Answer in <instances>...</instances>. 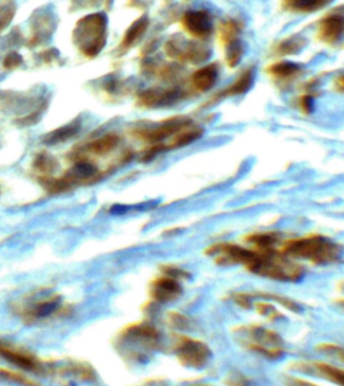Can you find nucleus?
I'll use <instances>...</instances> for the list:
<instances>
[{"instance_id": "f257e3e1", "label": "nucleus", "mask_w": 344, "mask_h": 386, "mask_svg": "<svg viewBox=\"0 0 344 386\" xmlns=\"http://www.w3.org/2000/svg\"><path fill=\"white\" fill-rule=\"evenodd\" d=\"M244 266L253 275L282 283H296L305 274L303 265L284 255L280 249L258 250L251 247L249 259Z\"/></svg>"}, {"instance_id": "f03ea898", "label": "nucleus", "mask_w": 344, "mask_h": 386, "mask_svg": "<svg viewBox=\"0 0 344 386\" xmlns=\"http://www.w3.org/2000/svg\"><path fill=\"white\" fill-rule=\"evenodd\" d=\"M284 255L293 260H304L315 265L338 263L342 257V247L326 236L308 234L286 240L282 247Z\"/></svg>"}, {"instance_id": "7ed1b4c3", "label": "nucleus", "mask_w": 344, "mask_h": 386, "mask_svg": "<svg viewBox=\"0 0 344 386\" xmlns=\"http://www.w3.org/2000/svg\"><path fill=\"white\" fill-rule=\"evenodd\" d=\"M233 335L241 346L267 359L284 356V340L273 330L258 325L239 326L233 330Z\"/></svg>"}, {"instance_id": "20e7f679", "label": "nucleus", "mask_w": 344, "mask_h": 386, "mask_svg": "<svg viewBox=\"0 0 344 386\" xmlns=\"http://www.w3.org/2000/svg\"><path fill=\"white\" fill-rule=\"evenodd\" d=\"M121 350L129 359L143 362L161 346V334L154 326L138 323L129 326L120 335Z\"/></svg>"}, {"instance_id": "39448f33", "label": "nucleus", "mask_w": 344, "mask_h": 386, "mask_svg": "<svg viewBox=\"0 0 344 386\" xmlns=\"http://www.w3.org/2000/svg\"><path fill=\"white\" fill-rule=\"evenodd\" d=\"M107 27L108 20L104 14H93L79 19L74 29V42L85 56L94 57L105 46Z\"/></svg>"}, {"instance_id": "423d86ee", "label": "nucleus", "mask_w": 344, "mask_h": 386, "mask_svg": "<svg viewBox=\"0 0 344 386\" xmlns=\"http://www.w3.org/2000/svg\"><path fill=\"white\" fill-rule=\"evenodd\" d=\"M173 352L179 364L190 369H202L211 359L210 347L202 340L190 337H179L175 342Z\"/></svg>"}, {"instance_id": "0eeeda50", "label": "nucleus", "mask_w": 344, "mask_h": 386, "mask_svg": "<svg viewBox=\"0 0 344 386\" xmlns=\"http://www.w3.org/2000/svg\"><path fill=\"white\" fill-rule=\"evenodd\" d=\"M0 356L20 371L32 374H46L48 371V368L39 358L26 350L10 346L4 342H0Z\"/></svg>"}, {"instance_id": "6e6552de", "label": "nucleus", "mask_w": 344, "mask_h": 386, "mask_svg": "<svg viewBox=\"0 0 344 386\" xmlns=\"http://www.w3.org/2000/svg\"><path fill=\"white\" fill-rule=\"evenodd\" d=\"M191 120L186 117H172L170 120H166L163 123L159 124L154 128H147V129H141L139 132V136L144 141L151 143L152 146H160L163 148V151L168 150V144L166 148V141L168 140V143L171 141L172 138L185 127L187 125Z\"/></svg>"}, {"instance_id": "1a4fd4ad", "label": "nucleus", "mask_w": 344, "mask_h": 386, "mask_svg": "<svg viewBox=\"0 0 344 386\" xmlns=\"http://www.w3.org/2000/svg\"><path fill=\"white\" fill-rule=\"evenodd\" d=\"M166 53L172 60L188 63H199L206 61L211 56V51L207 47L195 42L183 41L180 38L170 39L166 44Z\"/></svg>"}, {"instance_id": "9d476101", "label": "nucleus", "mask_w": 344, "mask_h": 386, "mask_svg": "<svg viewBox=\"0 0 344 386\" xmlns=\"http://www.w3.org/2000/svg\"><path fill=\"white\" fill-rule=\"evenodd\" d=\"M206 255L222 266L245 265L251 255V247L232 243H218L207 247Z\"/></svg>"}, {"instance_id": "9b49d317", "label": "nucleus", "mask_w": 344, "mask_h": 386, "mask_svg": "<svg viewBox=\"0 0 344 386\" xmlns=\"http://www.w3.org/2000/svg\"><path fill=\"white\" fill-rule=\"evenodd\" d=\"M150 294L157 303H160V304L171 303L182 296L183 287L180 284V280L164 274L163 276L155 278L152 281Z\"/></svg>"}, {"instance_id": "f8f14e48", "label": "nucleus", "mask_w": 344, "mask_h": 386, "mask_svg": "<svg viewBox=\"0 0 344 386\" xmlns=\"http://www.w3.org/2000/svg\"><path fill=\"white\" fill-rule=\"evenodd\" d=\"M293 369L300 373H307L311 375L320 377L323 380H327L335 385L344 386V371L329 365L326 362H316V361H308V362H298L293 365Z\"/></svg>"}, {"instance_id": "ddd939ff", "label": "nucleus", "mask_w": 344, "mask_h": 386, "mask_svg": "<svg viewBox=\"0 0 344 386\" xmlns=\"http://www.w3.org/2000/svg\"><path fill=\"white\" fill-rule=\"evenodd\" d=\"M182 26L188 34L198 39H206L213 32L211 16L204 10L188 11L182 18Z\"/></svg>"}, {"instance_id": "4468645a", "label": "nucleus", "mask_w": 344, "mask_h": 386, "mask_svg": "<svg viewBox=\"0 0 344 386\" xmlns=\"http://www.w3.org/2000/svg\"><path fill=\"white\" fill-rule=\"evenodd\" d=\"M180 97L179 89H148L139 94V104L145 108L168 107L179 101Z\"/></svg>"}, {"instance_id": "2eb2a0df", "label": "nucleus", "mask_w": 344, "mask_h": 386, "mask_svg": "<svg viewBox=\"0 0 344 386\" xmlns=\"http://www.w3.org/2000/svg\"><path fill=\"white\" fill-rule=\"evenodd\" d=\"M344 35V16L340 14H331L320 20L317 37L324 44L333 45L342 39Z\"/></svg>"}, {"instance_id": "dca6fc26", "label": "nucleus", "mask_w": 344, "mask_h": 386, "mask_svg": "<svg viewBox=\"0 0 344 386\" xmlns=\"http://www.w3.org/2000/svg\"><path fill=\"white\" fill-rule=\"evenodd\" d=\"M219 69L216 63L204 65L191 76V86L197 92L204 93L210 91L218 81Z\"/></svg>"}, {"instance_id": "f3484780", "label": "nucleus", "mask_w": 344, "mask_h": 386, "mask_svg": "<svg viewBox=\"0 0 344 386\" xmlns=\"http://www.w3.org/2000/svg\"><path fill=\"white\" fill-rule=\"evenodd\" d=\"M61 306V299L58 296H50L44 300L35 302L32 306L25 311V316L30 321L44 319L58 311Z\"/></svg>"}, {"instance_id": "a211bd4d", "label": "nucleus", "mask_w": 344, "mask_h": 386, "mask_svg": "<svg viewBox=\"0 0 344 386\" xmlns=\"http://www.w3.org/2000/svg\"><path fill=\"white\" fill-rule=\"evenodd\" d=\"M253 84H254V70L246 69L244 73L238 76L233 84H230L225 91H222L216 97L225 98V97H234V96L245 94L248 91H251Z\"/></svg>"}, {"instance_id": "6ab92c4d", "label": "nucleus", "mask_w": 344, "mask_h": 386, "mask_svg": "<svg viewBox=\"0 0 344 386\" xmlns=\"http://www.w3.org/2000/svg\"><path fill=\"white\" fill-rule=\"evenodd\" d=\"M301 70L303 69L300 65L289 61L276 62L267 67V73L282 82H288L293 78H298L301 75Z\"/></svg>"}, {"instance_id": "aec40b11", "label": "nucleus", "mask_w": 344, "mask_h": 386, "mask_svg": "<svg viewBox=\"0 0 344 386\" xmlns=\"http://www.w3.org/2000/svg\"><path fill=\"white\" fill-rule=\"evenodd\" d=\"M282 237L279 233L261 232L253 233L251 236L245 237V241L249 247L258 250H269V249H280L279 243Z\"/></svg>"}, {"instance_id": "412c9836", "label": "nucleus", "mask_w": 344, "mask_h": 386, "mask_svg": "<svg viewBox=\"0 0 344 386\" xmlns=\"http://www.w3.org/2000/svg\"><path fill=\"white\" fill-rule=\"evenodd\" d=\"M333 0H284V7L293 13H315L326 6L331 4Z\"/></svg>"}, {"instance_id": "4be33fe9", "label": "nucleus", "mask_w": 344, "mask_h": 386, "mask_svg": "<svg viewBox=\"0 0 344 386\" xmlns=\"http://www.w3.org/2000/svg\"><path fill=\"white\" fill-rule=\"evenodd\" d=\"M63 374H69L73 378L84 381V382H94L97 375L92 366L82 362H73L62 368Z\"/></svg>"}, {"instance_id": "5701e85b", "label": "nucleus", "mask_w": 344, "mask_h": 386, "mask_svg": "<svg viewBox=\"0 0 344 386\" xmlns=\"http://www.w3.org/2000/svg\"><path fill=\"white\" fill-rule=\"evenodd\" d=\"M148 18L147 16H141L138 20H135L129 29L126 30V35L123 38V44L121 47L123 49H129V47L133 46L141 37L144 35V32L148 29Z\"/></svg>"}, {"instance_id": "b1692460", "label": "nucleus", "mask_w": 344, "mask_h": 386, "mask_svg": "<svg viewBox=\"0 0 344 386\" xmlns=\"http://www.w3.org/2000/svg\"><path fill=\"white\" fill-rule=\"evenodd\" d=\"M120 143V138L114 134H110L105 136H101L98 139L93 140L88 148L91 153L97 155L108 154L110 151H113Z\"/></svg>"}, {"instance_id": "393cba45", "label": "nucleus", "mask_w": 344, "mask_h": 386, "mask_svg": "<svg viewBox=\"0 0 344 386\" xmlns=\"http://www.w3.org/2000/svg\"><path fill=\"white\" fill-rule=\"evenodd\" d=\"M79 131V123L73 122V123L67 124L65 127H61L53 132H50L45 138V143L47 144H57V143H62L66 140L72 139Z\"/></svg>"}, {"instance_id": "a878e982", "label": "nucleus", "mask_w": 344, "mask_h": 386, "mask_svg": "<svg viewBox=\"0 0 344 386\" xmlns=\"http://www.w3.org/2000/svg\"><path fill=\"white\" fill-rule=\"evenodd\" d=\"M0 380L16 386H42L32 381L27 375L22 374L20 371H11L6 368H0Z\"/></svg>"}, {"instance_id": "bb28decb", "label": "nucleus", "mask_w": 344, "mask_h": 386, "mask_svg": "<svg viewBox=\"0 0 344 386\" xmlns=\"http://www.w3.org/2000/svg\"><path fill=\"white\" fill-rule=\"evenodd\" d=\"M304 46H305L304 38L298 35L289 37V38H285L276 46V53L279 56H293V54H298V51H301Z\"/></svg>"}, {"instance_id": "cd10ccee", "label": "nucleus", "mask_w": 344, "mask_h": 386, "mask_svg": "<svg viewBox=\"0 0 344 386\" xmlns=\"http://www.w3.org/2000/svg\"><path fill=\"white\" fill-rule=\"evenodd\" d=\"M239 31H241V27L235 20H226L219 27V39L225 46H227L232 42L238 41L237 37H238Z\"/></svg>"}, {"instance_id": "c85d7f7f", "label": "nucleus", "mask_w": 344, "mask_h": 386, "mask_svg": "<svg viewBox=\"0 0 344 386\" xmlns=\"http://www.w3.org/2000/svg\"><path fill=\"white\" fill-rule=\"evenodd\" d=\"M95 174H97V169L94 167L93 165L86 163V162H81V163L76 165L74 170L72 171V174L67 178L72 184H74V181L92 179Z\"/></svg>"}, {"instance_id": "c756f323", "label": "nucleus", "mask_w": 344, "mask_h": 386, "mask_svg": "<svg viewBox=\"0 0 344 386\" xmlns=\"http://www.w3.org/2000/svg\"><path fill=\"white\" fill-rule=\"evenodd\" d=\"M244 57V45L239 41H234L226 46V62L230 67L238 66Z\"/></svg>"}, {"instance_id": "7c9ffc66", "label": "nucleus", "mask_w": 344, "mask_h": 386, "mask_svg": "<svg viewBox=\"0 0 344 386\" xmlns=\"http://www.w3.org/2000/svg\"><path fill=\"white\" fill-rule=\"evenodd\" d=\"M316 350L324 356L336 359L338 362L344 365V347L335 343H320Z\"/></svg>"}, {"instance_id": "2f4dec72", "label": "nucleus", "mask_w": 344, "mask_h": 386, "mask_svg": "<svg viewBox=\"0 0 344 386\" xmlns=\"http://www.w3.org/2000/svg\"><path fill=\"white\" fill-rule=\"evenodd\" d=\"M253 296H254V295H253ZM256 297H257V296H256ZM261 299H263V297H261ZM254 309H256V311H257L260 315L265 316V318L270 319V321H276V319H279V318H282V314L276 309V307H274L272 303H269L266 299H264L263 302H257V303L254 304Z\"/></svg>"}, {"instance_id": "473e14b6", "label": "nucleus", "mask_w": 344, "mask_h": 386, "mask_svg": "<svg viewBox=\"0 0 344 386\" xmlns=\"http://www.w3.org/2000/svg\"><path fill=\"white\" fill-rule=\"evenodd\" d=\"M34 166L35 169L41 172H45V174H48L53 170H55L57 167V162L55 159H53L50 155L47 154H41L39 156H37L35 162H34Z\"/></svg>"}, {"instance_id": "72a5a7b5", "label": "nucleus", "mask_w": 344, "mask_h": 386, "mask_svg": "<svg viewBox=\"0 0 344 386\" xmlns=\"http://www.w3.org/2000/svg\"><path fill=\"white\" fill-rule=\"evenodd\" d=\"M168 322H170V325H171L173 328H176V330H178V328H179V330H186V328L190 327V319H188L187 316L179 314V312H173V314H171L170 318H168Z\"/></svg>"}, {"instance_id": "f704fd0d", "label": "nucleus", "mask_w": 344, "mask_h": 386, "mask_svg": "<svg viewBox=\"0 0 344 386\" xmlns=\"http://www.w3.org/2000/svg\"><path fill=\"white\" fill-rule=\"evenodd\" d=\"M226 385L254 386L251 384V380H248L244 374H239V373H230V374H229V377L226 378Z\"/></svg>"}, {"instance_id": "c9c22d12", "label": "nucleus", "mask_w": 344, "mask_h": 386, "mask_svg": "<svg viewBox=\"0 0 344 386\" xmlns=\"http://www.w3.org/2000/svg\"><path fill=\"white\" fill-rule=\"evenodd\" d=\"M14 13H15V8L11 6H7L3 10H0V31L3 30L13 20Z\"/></svg>"}, {"instance_id": "e433bc0d", "label": "nucleus", "mask_w": 344, "mask_h": 386, "mask_svg": "<svg viewBox=\"0 0 344 386\" xmlns=\"http://www.w3.org/2000/svg\"><path fill=\"white\" fill-rule=\"evenodd\" d=\"M282 385L284 386H320L313 384L311 381H307V380H303V378H298V377H293V375H286L284 380H282Z\"/></svg>"}, {"instance_id": "4c0bfd02", "label": "nucleus", "mask_w": 344, "mask_h": 386, "mask_svg": "<svg viewBox=\"0 0 344 386\" xmlns=\"http://www.w3.org/2000/svg\"><path fill=\"white\" fill-rule=\"evenodd\" d=\"M163 272L168 276H172V278H178V280H183V278H188V274L186 271H183L182 268H178V266H172V265H168L163 269Z\"/></svg>"}, {"instance_id": "58836bf2", "label": "nucleus", "mask_w": 344, "mask_h": 386, "mask_svg": "<svg viewBox=\"0 0 344 386\" xmlns=\"http://www.w3.org/2000/svg\"><path fill=\"white\" fill-rule=\"evenodd\" d=\"M300 108L307 115L312 113L313 109H315V101H313V97L311 94H305L300 98Z\"/></svg>"}, {"instance_id": "ea45409f", "label": "nucleus", "mask_w": 344, "mask_h": 386, "mask_svg": "<svg viewBox=\"0 0 344 386\" xmlns=\"http://www.w3.org/2000/svg\"><path fill=\"white\" fill-rule=\"evenodd\" d=\"M22 63V57L18 54V53H11L8 54L6 58H4V67L6 69H15L19 65Z\"/></svg>"}, {"instance_id": "a19ab883", "label": "nucleus", "mask_w": 344, "mask_h": 386, "mask_svg": "<svg viewBox=\"0 0 344 386\" xmlns=\"http://www.w3.org/2000/svg\"><path fill=\"white\" fill-rule=\"evenodd\" d=\"M333 89L338 93L344 94V72L338 75L333 79Z\"/></svg>"}, {"instance_id": "79ce46f5", "label": "nucleus", "mask_w": 344, "mask_h": 386, "mask_svg": "<svg viewBox=\"0 0 344 386\" xmlns=\"http://www.w3.org/2000/svg\"><path fill=\"white\" fill-rule=\"evenodd\" d=\"M338 306L344 311V299H339L338 300Z\"/></svg>"}, {"instance_id": "37998d69", "label": "nucleus", "mask_w": 344, "mask_h": 386, "mask_svg": "<svg viewBox=\"0 0 344 386\" xmlns=\"http://www.w3.org/2000/svg\"><path fill=\"white\" fill-rule=\"evenodd\" d=\"M190 386H213V385H210V384H194V385H190Z\"/></svg>"}]
</instances>
